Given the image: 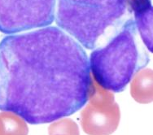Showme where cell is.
Listing matches in <instances>:
<instances>
[{
  "label": "cell",
  "instance_id": "obj_9",
  "mask_svg": "<svg viewBox=\"0 0 153 135\" xmlns=\"http://www.w3.org/2000/svg\"><path fill=\"white\" fill-rule=\"evenodd\" d=\"M49 135H80L78 126L71 119H63L51 124L48 128Z\"/></svg>",
  "mask_w": 153,
  "mask_h": 135
},
{
  "label": "cell",
  "instance_id": "obj_7",
  "mask_svg": "<svg viewBox=\"0 0 153 135\" xmlns=\"http://www.w3.org/2000/svg\"><path fill=\"white\" fill-rule=\"evenodd\" d=\"M130 85V94L133 99L139 103H149L153 100L152 71L144 69L133 77Z\"/></svg>",
  "mask_w": 153,
  "mask_h": 135
},
{
  "label": "cell",
  "instance_id": "obj_2",
  "mask_svg": "<svg viewBox=\"0 0 153 135\" xmlns=\"http://www.w3.org/2000/svg\"><path fill=\"white\" fill-rule=\"evenodd\" d=\"M130 0H58L56 24L82 47L106 43L129 19Z\"/></svg>",
  "mask_w": 153,
  "mask_h": 135
},
{
  "label": "cell",
  "instance_id": "obj_8",
  "mask_svg": "<svg viewBox=\"0 0 153 135\" xmlns=\"http://www.w3.org/2000/svg\"><path fill=\"white\" fill-rule=\"evenodd\" d=\"M3 120L5 135H28L29 129L26 122L17 115L12 112L0 113Z\"/></svg>",
  "mask_w": 153,
  "mask_h": 135
},
{
  "label": "cell",
  "instance_id": "obj_5",
  "mask_svg": "<svg viewBox=\"0 0 153 135\" xmlns=\"http://www.w3.org/2000/svg\"><path fill=\"white\" fill-rule=\"evenodd\" d=\"M88 104L80 114L83 131L88 135H110L117 130L120 108L112 92L100 87L93 80Z\"/></svg>",
  "mask_w": 153,
  "mask_h": 135
},
{
  "label": "cell",
  "instance_id": "obj_10",
  "mask_svg": "<svg viewBox=\"0 0 153 135\" xmlns=\"http://www.w3.org/2000/svg\"><path fill=\"white\" fill-rule=\"evenodd\" d=\"M0 135H5V131H4V126H3V120L0 116Z\"/></svg>",
  "mask_w": 153,
  "mask_h": 135
},
{
  "label": "cell",
  "instance_id": "obj_6",
  "mask_svg": "<svg viewBox=\"0 0 153 135\" xmlns=\"http://www.w3.org/2000/svg\"><path fill=\"white\" fill-rule=\"evenodd\" d=\"M130 8L134 12V24L147 49L152 51V6L151 0H131Z\"/></svg>",
  "mask_w": 153,
  "mask_h": 135
},
{
  "label": "cell",
  "instance_id": "obj_3",
  "mask_svg": "<svg viewBox=\"0 0 153 135\" xmlns=\"http://www.w3.org/2000/svg\"><path fill=\"white\" fill-rule=\"evenodd\" d=\"M148 61L138 40L134 21L129 18L106 43L92 51L89 65L92 79L100 87L119 93Z\"/></svg>",
  "mask_w": 153,
  "mask_h": 135
},
{
  "label": "cell",
  "instance_id": "obj_4",
  "mask_svg": "<svg viewBox=\"0 0 153 135\" xmlns=\"http://www.w3.org/2000/svg\"><path fill=\"white\" fill-rule=\"evenodd\" d=\"M56 0H0V32L44 28L55 20Z\"/></svg>",
  "mask_w": 153,
  "mask_h": 135
},
{
  "label": "cell",
  "instance_id": "obj_1",
  "mask_svg": "<svg viewBox=\"0 0 153 135\" xmlns=\"http://www.w3.org/2000/svg\"><path fill=\"white\" fill-rule=\"evenodd\" d=\"M89 58L56 27L8 35L0 42V110L31 125L76 113L91 90Z\"/></svg>",
  "mask_w": 153,
  "mask_h": 135
}]
</instances>
